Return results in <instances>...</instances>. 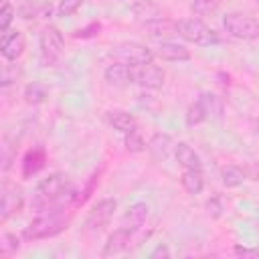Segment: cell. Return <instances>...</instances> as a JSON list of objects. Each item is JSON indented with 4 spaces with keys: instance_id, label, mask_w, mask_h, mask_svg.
Returning <instances> with one entry per match:
<instances>
[{
    "instance_id": "1",
    "label": "cell",
    "mask_w": 259,
    "mask_h": 259,
    "mask_svg": "<svg viewBox=\"0 0 259 259\" xmlns=\"http://www.w3.org/2000/svg\"><path fill=\"white\" fill-rule=\"evenodd\" d=\"M75 196L77 192L71 178L63 172H53L36 184L32 194V208L38 212H45V210L63 206V202L67 200L75 202Z\"/></svg>"
},
{
    "instance_id": "2",
    "label": "cell",
    "mask_w": 259,
    "mask_h": 259,
    "mask_svg": "<svg viewBox=\"0 0 259 259\" xmlns=\"http://www.w3.org/2000/svg\"><path fill=\"white\" fill-rule=\"evenodd\" d=\"M69 221H71V214L65 212L63 206L45 210V212H40L36 219H32V221L24 227L22 237H24L26 241H40V239L57 237L59 233H63V231L69 227Z\"/></svg>"
},
{
    "instance_id": "3",
    "label": "cell",
    "mask_w": 259,
    "mask_h": 259,
    "mask_svg": "<svg viewBox=\"0 0 259 259\" xmlns=\"http://www.w3.org/2000/svg\"><path fill=\"white\" fill-rule=\"evenodd\" d=\"M176 32L182 40L196 45V47H212L221 40L219 32L212 30L202 18H196V16L176 20Z\"/></svg>"
},
{
    "instance_id": "4",
    "label": "cell",
    "mask_w": 259,
    "mask_h": 259,
    "mask_svg": "<svg viewBox=\"0 0 259 259\" xmlns=\"http://www.w3.org/2000/svg\"><path fill=\"white\" fill-rule=\"evenodd\" d=\"M63 51H65L63 32L57 26L47 24L38 34V61H40V65H45V67L57 65Z\"/></svg>"
},
{
    "instance_id": "5",
    "label": "cell",
    "mask_w": 259,
    "mask_h": 259,
    "mask_svg": "<svg viewBox=\"0 0 259 259\" xmlns=\"http://www.w3.org/2000/svg\"><path fill=\"white\" fill-rule=\"evenodd\" d=\"M221 111H223L221 99H219L214 93L204 91V93H200V95L190 103V107H188V111H186V125H188V127H194V125H198V123H202V121H208V119H212V117H219Z\"/></svg>"
},
{
    "instance_id": "6",
    "label": "cell",
    "mask_w": 259,
    "mask_h": 259,
    "mask_svg": "<svg viewBox=\"0 0 259 259\" xmlns=\"http://www.w3.org/2000/svg\"><path fill=\"white\" fill-rule=\"evenodd\" d=\"M223 28L239 40H255L259 38V18L245 12H227L223 18Z\"/></svg>"
},
{
    "instance_id": "7",
    "label": "cell",
    "mask_w": 259,
    "mask_h": 259,
    "mask_svg": "<svg viewBox=\"0 0 259 259\" xmlns=\"http://www.w3.org/2000/svg\"><path fill=\"white\" fill-rule=\"evenodd\" d=\"M109 57L113 61L119 63H127V65H142V63H152L154 61V51L142 42H119L115 47H111Z\"/></svg>"
},
{
    "instance_id": "8",
    "label": "cell",
    "mask_w": 259,
    "mask_h": 259,
    "mask_svg": "<svg viewBox=\"0 0 259 259\" xmlns=\"http://www.w3.org/2000/svg\"><path fill=\"white\" fill-rule=\"evenodd\" d=\"M140 231H142V229H140ZM140 231H130V229H123V227L115 229V231L107 237L101 255H103V257H111V255H119V253L130 251V249L134 247L132 243L138 245V241L144 239V235H138Z\"/></svg>"
},
{
    "instance_id": "9",
    "label": "cell",
    "mask_w": 259,
    "mask_h": 259,
    "mask_svg": "<svg viewBox=\"0 0 259 259\" xmlns=\"http://www.w3.org/2000/svg\"><path fill=\"white\" fill-rule=\"evenodd\" d=\"M164 79H166L164 69L154 63L134 65V83H138L144 89H160L164 85Z\"/></svg>"
},
{
    "instance_id": "10",
    "label": "cell",
    "mask_w": 259,
    "mask_h": 259,
    "mask_svg": "<svg viewBox=\"0 0 259 259\" xmlns=\"http://www.w3.org/2000/svg\"><path fill=\"white\" fill-rule=\"evenodd\" d=\"M115 208H117L115 198H101V200H97V202L93 204V208L89 210L87 219H85V227H87L89 231H99V229H103V227L111 221Z\"/></svg>"
},
{
    "instance_id": "11",
    "label": "cell",
    "mask_w": 259,
    "mask_h": 259,
    "mask_svg": "<svg viewBox=\"0 0 259 259\" xmlns=\"http://www.w3.org/2000/svg\"><path fill=\"white\" fill-rule=\"evenodd\" d=\"M24 204V196L20 186L16 184H4L2 186V204H0V219L2 223L8 221L12 214H16Z\"/></svg>"
},
{
    "instance_id": "12",
    "label": "cell",
    "mask_w": 259,
    "mask_h": 259,
    "mask_svg": "<svg viewBox=\"0 0 259 259\" xmlns=\"http://www.w3.org/2000/svg\"><path fill=\"white\" fill-rule=\"evenodd\" d=\"M24 47H26V40H24V34L20 30H8L2 34L0 53L6 61H16L24 53Z\"/></svg>"
},
{
    "instance_id": "13",
    "label": "cell",
    "mask_w": 259,
    "mask_h": 259,
    "mask_svg": "<svg viewBox=\"0 0 259 259\" xmlns=\"http://www.w3.org/2000/svg\"><path fill=\"white\" fill-rule=\"evenodd\" d=\"M152 51L158 59L168 61V63H182V61L190 59V51L184 45H178V42H172V40H162Z\"/></svg>"
},
{
    "instance_id": "14",
    "label": "cell",
    "mask_w": 259,
    "mask_h": 259,
    "mask_svg": "<svg viewBox=\"0 0 259 259\" xmlns=\"http://www.w3.org/2000/svg\"><path fill=\"white\" fill-rule=\"evenodd\" d=\"M142 28H144V32L150 36V38H154V40H168L170 36H174V34H178L176 32V20H170V18H156V20H150V22H144L142 24Z\"/></svg>"
},
{
    "instance_id": "15",
    "label": "cell",
    "mask_w": 259,
    "mask_h": 259,
    "mask_svg": "<svg viewBox=\"0 0 259 259\" xmlns=\"http://www.w3.org/2000/svg\"><path fill=\"white\" fill-rule=\"evenodd\" d=\"M105 81L109 85H115V87H123V85H130L134 83V65H127V63H111L107 69H105Z\"/></svg>"
},
{
    "instance_id": "16",
    "label": "cell",
    "mask_w": 259,
    "mask_h": 259,
    "mask_svg": "<svg viewBox=\"0 0 259 259\" xmlns=\"http://www.w3.org/2000/svg\"><path fill=\"white\" fill-rule=\"evenodd\" d=\"M148 212H150V206L146 202H134L125 208L123 217H121V227L123 229H130V231H140L148 219Z\"/></svg>"
},
{
    "instance_id": "17",
    "label": "cell",
    "mask_w": 259,
    "mask_h": 259,
    "mask_svg": "<svg viewBox=\"0 0 259 259\" xmlns=\"http://www.w3.org/2000/svg\"><path fill=\"white\" fill-rule=\"evenodd\" d=\"M45 162H47V152L40 146L30 148L22 158V178H30L38 174L45 168Z\"/></svg>"
},
{
    "instance_id": "18",
    "label": "cell",
    "mask_w": 259,
    "mask_h": 259,
    "mask_svg": "<svg viewBox=\"0 0 259 259\" xmlns=\"http://www.w3.org/2000/svg\"><path fill=\"white\" fill-rule=\"evenodd\" d=\"M174 158L182 168H192V170H202V160L200 156L194 152L192 146H188L186 142H178L174 146Z\"/></svg>"
},
{
    "instance_id": "19",
    "label": "cell",
    "mask_w": 259,
    "mask_h": 259,
    "mask_svg": "<svg viewBox=\"0 0 259 259\" xmlns=\"http://www.w3.org/2000/svg\"><path fill=\"white\" fill-rule=\"evenodd\" d=\"M107 121H109L117 132H121L123 136L130 134V132H134V130H138V121H136V117H134L132 113L123 111V109H113V111H109Z\"/></svg>"
},
{
    "instance_id": "20",
    "label": "cell",
    "mask_w": 259,
    "mask_h": 259,
    "mask_svg": "<svg viewBox=\"0 0 259 259\" xmlns=\"http://www.w3.org/2000/svg\"><path fill=\"white\" fill-rule=\"evenodd\" d=\"M180 184L188 194H200L204 188V176L202 170H192V168H184L182 176H180Z\"/></svg>"
},
{
    "instance_id": "21",
    "label": "cell",
    "mask_w": 259,
    "mask_h": 259,
    "mask_svg": "<svg viewBox=\"0 0 259 259\" xmlns=\"http://www.w3.org/2000/svg\"><path fill=\"white\" fill-rule=\"evenodd\" d=\"M132 12H134V16H136L142 24H144V22H150V20H156V18H164L160 6H156V4H152V2H148V0L136 2V4L132 6Z\"/></svg>"
},
{
    "instance_id": "22",
    "label": "cell",
    "mask_w": 259,
    "mask_h": 259,
    "mask_svg": "<svg viewBox=\"0 0 259 259\" xmlns=\"http://www.w3.org/2000/svg\"><path fill=\"white\" fill-rule=\"evenodd\" d=\"M170 148H172V140L166 134H156L148 144V152L152 154L154 160H166L170 154Z\"/></svg>"
},
{
    "instance_id": "23",
    "label": "cell",
    "mask_w": 259,
    "mask_h": 259,
    "mask_svg": "<svg viewBox=\"0 0 259 259\" xmlns=\"http://www.w3.org/2000/svg\"><path fill=\"white\" fill-rule=\"evenodd\" d=\"M221 180H223V184L227 188H235V186H241L245 182V172L239 166L229 164V166H225L221 170Z\"/></svg>"
},
{
    "instance_id": "24",
    "label": "cell",
    "mask_w": 259,
    "mask_h": 259,
    "mask_svg": "<svg viewBox=\"0 0 259 259\" xmlns=\"http://www.w3.org/2000/svg\"><path fill=\"white\" fill-rule=\"evenodd\" d=\"M221 2L223 0H192L190 10H192V14L196 18H206V16H210V14H214L219 10Z\"/></svg>"
},
{
    "instance_id": "25",
    "label": "cell",
    "mask_w": 259,
    "mask_h": 259,
    "mask_svg": "<svg viewBox=\"0 0 259 259\" xmlns=\"http://www.w3.org/2000/svg\"><path fill=\"white\" fill-rule=\"evenodd\" d=\"M24 99H26L28 103H32V105L42 103V101L47 99V87H45L42 83H38V81L28 83L26 89H24Z\"/></svg>"
},
{
    "instance_id": "26",
    "label": "cell",
    "mask_w": 259,
    "mask_h": 259,
    "mask_svg": "<svg viewBox=\"0 0 259 259\" xmlns=\"http://www.w3.org/2000/svg\"><path fill=\"white\" fill-rule=\"evenodd\" d=\"M18 247H20V241H18L16 235H12V233H4V235H2V243H0V255H2V257L16 253Z\"/></svg>"
},
{
    "instance_id": "27",
    "label": "cell",
    "mask_w": 259,
    "mask_h": 259,
    "mask_svg": "<svg viewBox=\"0 0 259 259\" xmlns=\"http://www.w3.org/2000/svg\"><path fill=\"white\" fill-rule=\"evenodd\" d=\"M125 148H127V152H132V154H138V152L146 150V142H144V138L140 136L138 130L125 134Z\"/></svg>"
},
{
    "instance_id": "28",
    "label": "cell",
    "mask_w": 259,
    "mask_h": 259,
    "mask_svg": "<svg viewBox=\"0 0 259 259\" xmlns=\"http://www.w3.org/2000/svg\"><path fill=\"white\" fill-rule=\"evenodd\" d=\"M14 20V8L10 2H2V8H0V32H8L10 30V24Z\"/></svg>"
},
{
    "instance_id": "29",
    "label": "cell",
    "mask_w": 259,
    "mask_h": 259,
    "mask_svg": "<svg viewBox=\"0 0 259 259\" xmlns=\"http://www.w3.org/2000/svg\"><path fill=\"white\" fill-rule=\"evenodd\" d=\"M81 6H83V0H59V4H57V14H59L61 18H67V16L75 14Z\"/></svg>"
},
{
    "instance_id": "30",
    "label": "cell",
    "mask_w": 259,
    "mask_h": 259,
    "mask_svg": "<svg viewBox=\"0 0 259 259\" xmlns=\"http://www.w3.org/2000/svg\"><path fill=\"white\" fill-rule=\"evenodd\" d=\"M97 180H99V178H97V174H93V176L89 178L87 186H85V188H83V190H81V192H79V194L75 196V202H73L75 206H81V204H85V202H87V198L91 196V192H93V188H95Z\"/></svg>"
},
{
    "instance_id": "31",
    "label": "cell",
    "mask_w": 259,
    "mask_h": 259,
    "mask_svg": "<svg viewBox=\"0 0 259 259\" xmlns=\"http://www.w3.org/2000/svg\"><path fill=\"white\" fill-rule=\"evenodd\" d=\"M99 30H101V22L93 20V22H89L87 26L79 28L73 36H75V38H93V36H97V34H99Z\"/></svg>"
},
{
    "instance_id": "32",
    "label": "cell",
    "mask_w": 259,
    "mask_h": 259,
    "mask_svg": "<svg viewBox=\"0 0 259 259\" xmlns=\"http://www.w3.org/2000/svg\"><path fill=\"white\" fill-rule=\"evenodd\" d=\"M235 253L241 255V257H259V247H255V249H247V247L237 245V247H235Z\"/></svg>"
},
{
    "instance_id": "33",
    "label": "cell",
    "mask_w": 259,
    "mask_h": 259,
    "mask_svg": "<svg viewBox=\"0 0 259 259\" xmlns=\"http://www.w3.org/2000/svg\"><path fill=\"white\" fill-rule=\"evenodd\" d=\"M206 208H208V214H212V217H221V210H223V206H221L219 198H212V200H208V202H206Z\"/></svg>"
},
{
    "instance_id": "34",
    "label": "cell",
    "mask_w": 259,
    "mask_h": 259,
    "mask_svg": "<svg viewBox=\"0 0 259 259\" xmlns=\"http://www.w3.org/2000/svg\"><path fill=\"white\" fill-rule=\"evenodd\" d=\"M170 253H168V249L164 247V245H160V247H156V251H152V259H156V257H168Z\"/></svg>"
}]
</instances>
